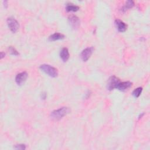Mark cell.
<instances>
[{
	"mask_svg": "<svg viewBox=\"0 0 150 150\" xmlns=\"http://www.w3.org/2000/svg\"><path fill=\"white\" fill-rule=\"evenodd\" d=\"M68 20H69V22L70 25H71V26L73 28L75 29L79 27L80 25V20L77 17L73 15H71L69 17Z\"/></svg>",
	"mask_w": 150,
	"mask_h": 150,
	"instance_id": "obj_7",
	"label": "cell"
},
{
	"mask_svg": "<svg viewBox=\"0 0 150 150\" xmlns=\"http://www.w3.org/2000/svg\"><path fill=\"white\" fill-rule=\"evenodd\" d=\"M70 112H71V110H70L69 107H63L57 110H55L51 112V117L52 119L54 120H60L62 119L64 116H66Z\"/></svg>",
	"mask_w": 150,
	"mask_h": 150,
	"instance_id": "obj_1",
	"label": "cell"
},
{
	"mask_svg": "<svg viewBox=\"0 0 150 150\" xmlns=\"http://www.w3.org/2000/svg\"><path fill=\"white\" fill-rule=\"evenodd\" d=\"M79 9V7L72 4H68L66 5V10L67 12H76Z\"/></svg>",
	"mask_w": 150,
	"mask_h": 150,
	"instance_id": "obj_12",
	"label": "cell"
},
{
	"mask_svg": "<svg viewBox=\"0 0 150 150\" xmlns=\"http://www.w3.org/2000/svg\"><path fill=\"white\" fill-rule=\"evenodd\" d=\"M3 3H4V7L6 8H7V7H8V1H3Z\"/></svg>",
	"mask_w": 150,
	"mask_h": 150,
	"instance_id": "obj_19",
	"label": "cell"
},
{
	"mask_svg": "<svg viewBox=\"0 0 150 150\" xmlns=\"http://www.w3.org/2000/svg\"><path fill=\"white\" fill-rule=\"evenodd\" d=\"M9 53L13 55H14V56L19 55V53L18 52V51H17L16 49L13 46H9Z\"/></svg>",
	"mask_w": 150,
	"mask_h": 150,
	"instance_id": "obj_15",
	"label": "cell"
},
{
	"mask_svg": "<svg viewBox=\"0 0 150 150\" xmlns=\"http://www.w3.org/2000/svg\"><path fill=\"white\" fill-rule=\"evenodd\" d=\"M5 54L4 52H1V54H0V56H1L0 57H1V59H2L5 56Z\"/></svg>",
	"mask_w": 150,
	"mask_h": 150,
	"instance_id": "obj_18",
	"label": "cell"
},
{
	"mask_svg": "<svg viewBox=\"0 0 150 150\" xmlns=\"http://www.w3.org/2000/svg\"><path fill=\"white\" fill-rule=\"evenodd\" d=\"M40 69H41L43 72H44L48 76H51L52 77H56L58 75L57 70L55 67L49 65H46V64L42 65H41V66H40Z\"/></svg>",
	"mask_w": 150,
	"mask_h": 150,
	"instance_id": "obj_2",
	"label": "cell"
},
{
	"mask_svg": "<svg viewBox=\"0 0 150 150\" xmlns=\"http://www.w3.org/2000/svg\"><path fill=\"white\" fill-rule=\"evenodd\" d=\"M142 92H143V88L141 87H138V88L135 89L134 91L133 92V95L134 97L138 98L139 97V96L141 95Z\"/></svg>",
	"mask_w": 150,
	"mask_h": 150,
	"instance_id": "obj_14",
	"label": "cell"
},
{
	"mask_svg": "<svg viewBox=\"0 0 150 150\" xmlns=\"http://www.w3.org/2000/svg\"><path fill=\"white\" fill-rule=\"evenodd\" d=\"M144 115V113H141V114H139V117H138V119H140L141 118H142V117Z\"/></svg>",
	"mask_w": 150,
	"mask_h": 150,
	"instance_id": "obj_20",
	"label": "cell"
},
{
	"mask_svg": "<svg viewBox=\"0 0 150 150\" xmlns=\"http://www.w3.org/2000/svg\"><path fill=\"white\" fill-rule=\"evenodd\" d=\"M134 6V3L133 1H127L125 5L122 8V11L125 12L128 9H130Z\"/></svg>",
	"mask_w": 150,
	"mask_h": 150,
	"instance_id": "obj_13",
	"label": "cell"
},
{
	"mask_svg": "<svg viewBox=\"0 0 150 150\" xmlns=\"http://www.w3.org/2000/svg\"><path fill=\"white\" fill-rule=\"evenodd\" d=\"M46 96H47V94L46 93H42L41 94V97L42 99H45L46 98Z\"/></svg>",
	"mask_w": 150,
	"mask_h": 150,
	"instance_id": "obj_17",
	"label": "cell"
},
{
	"mask_svg": "<svg viewBox=\"0 0 150 150\" xmlns=\"http://www.w3.org/2000/svg\"><path fill=\"white\" fill-rule=\"evenodd\" d=\"M115 24L117 27V29L118 31L120 32H125L127 29V25L121 20L118 19H116L115 21Z\"/></svg>",
	"mask_w": 150,
	"mask_h": 150,
	"instance_id": "obj_8",
	"label": "cell"
},
{
	"mask_svg": "<svg viewBox=\"0 0 150 150\" xmlns=\"http://www.w3.org/2000/svg\"><path fill=\"white\" fill-rule=\"evenodd\" d=\"M7 22L8 28L11 30V31L13 33H16L19 27V23L17 20L13 17H9L7 19Z\"/></svg>",
	"mask_w": 150,
	"mask_h": 150,
	"instance_id": "obj_4",
	"label": "cell"
},
{
	"mask_svg": "<svg viewBox=\"0 0 150 150\" xmlns=\"http://www.w3.org/2000/svg\"><path fill=\"white\" fill-rule=\"evenodd\" d=\"M28 77V73L26 72H23L18 74L15 77V82L18 85H22Z\"/></svg>",
	"mask_w": 150,
	"mask_h": 150,
	"instance_id": "obj_6",
	"label": "cell"
},
{
	"mask_svg": "<svg viewBox=\"0 0 150 150\" xmlns=\"http://www.w3.org/2000/svg\"><path fill=\"white\" fill-rule=\"evenodd\" d=\"M132 86V83L130 82H120L117 86V89L120 91H126V90L130 88Z\"/></svg>",
	"mask_w": 150,
	"mask_h": 150,
	"instance_id": "obj_9",
	"label": "cell"
},
{
	"mask_svg": "<svg viewBox=\"0 0 150 150\" xmlns=\"http://www.w3.org/2000/svg\"><path fill=\"white\" fill-rule=\"evenodd\" d=\"M14 148L17 149L24 150V149H26V146L24 144H18V145H16Z\"/></svg>",
	"mask_w": 150,
	"mask_h": 150,
	"instance_id": "obj_16",
	"label": "cell"
},
{
	"mask_svg": "<svg viewBox=\"0 0 150 150\" xmlns=\"http://www.w3.org/2000/svg\"><path fill=\"white\" fill-rule=\"evenodd\" d=\"M60 57L65 62L67 61L69 58V52L67 48H64L61 50V52H60Z\"/></svg>",
	"mask_w": 150,
	"mask_h": 150,
	"instance_id": "obj_10",
	"label": "cell"
},
{
	"mask_svg": "<svg viewBox=\"0 0 150 150\" xmlns=\"http://www.w3.org/2000/svg\"><path fill=\"white\" fill-rule=\"evenodd\" d=\"M120 80L115 76H112L110 77L107 82V89L109 91H113L114 89H117V86L120 83Z\"/></svg>",
	"mask_w": 150,
	"mask_h": 150,
	"instance_id": "obj_3",
	"label": "cell"
},
{
	"mask_svg": "<svg viewBox=\"0 0 150 150\" xmlns=\"http://www.w3.org/2000/svg\"><path fill=\"white\" fill-rule=\"evenodd\" d=\"M93 51V48H87L85 49L81 54V57L83 62H86L91 56Z\"/></svg>",
	"mask_w": 150,
	"mask_h": 150,
	"instance_id": "obj_5",
	"label": "cell"
},
{
	"mask_svg": "<svg viewBox=\"0 0 150 150\" xmlns=\"http://www.w3.org/2000/svg\"><path fill=\"white\" fill-rule=\"evenodd\" d=\"M65 38V35L61 33H55L49 37V41H56L58 40H62Z\"/></svg>",
	"mask_w": 150,
	"mask_h": 150,
	"instance_id": "obj_11",
	"label": "cell"
}]
</instances>
